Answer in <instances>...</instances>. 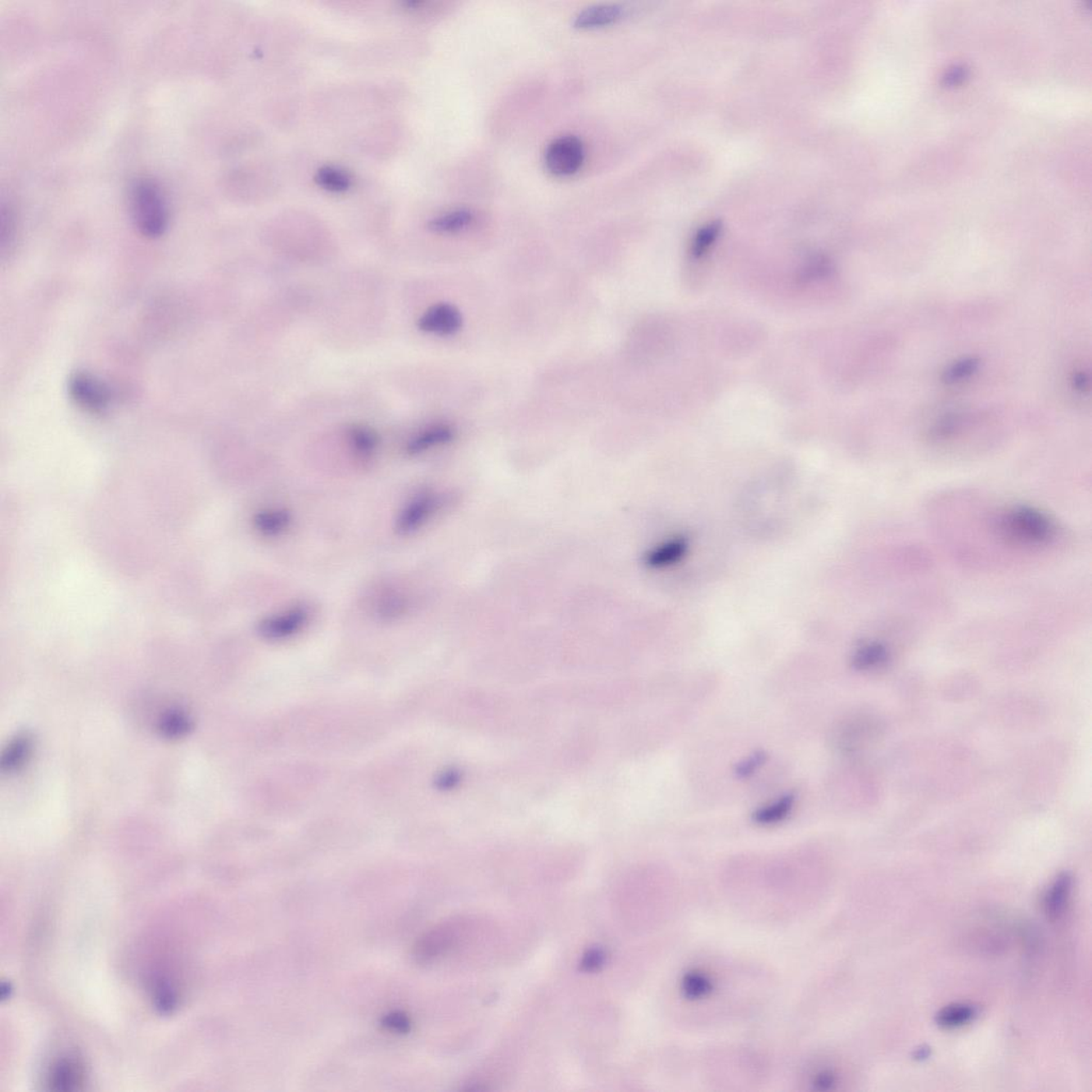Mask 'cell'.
Listing matches in <instances>:
<instances>
[{"label": "cell", "mask_w": 1092, "mask_h": 1092, "mask_svg": "<svg viewBox=\"0 0 1092 1092\" xmlns=\"http://www.w3.org/2000/svg\"><path fill=\"white\" fill-rule=\"evenodd\" d=\"M995 530L1007 544L1021 548H1040L1056 535L1054 521L1035 507L1017 505L999 514Z\"/></svg>", "instance_id": "cell-1"}, {"label": "cell", "mask_w": 1092, "mask_h": 1092, "mask_svg": "<svg viewBox=\"0 0 1092 1092\" xmlns=\"http://www.w3.org/2000/svg\"><path fill=\"white\" fill-rule=\"evenodd\" d=\"M130 210L137 228L146 237H160L167 230V202L163 190L151 179H138L133 185L130 189Z\"/></svg>", "instance_id": "cell-2"}, {"label": "cell", "mask_w": 1092, "mask_h": 1092, "mask_svg": "<svg viewBox=\"0 0 1092 1092\" xmlns=\"http://www.w3.org/2000/svg\"><path fill=\"white\" fill-rule=\"evenodd\" d=\"M544 158L546 168L552 174H575L584 161L583 141L575 136L559 137L548 144Z\"/></svg>", "instance_id": "cell-3"}, {"label": "cell", "mask_w": 1092, "mask_h": 1092, "mask_svg": "<svg viewBox=\"0 0 1092 1092\" xmlns=\"http://www.w3.org/2000/svg\"><path fill=\"white\" fill-rule=\"evenodd\" d=\"M69 393L74 403L91 413H102L111 404L109 387L91 373H74L69 380Z\"/></svg>", "instance_id": "cell-4"}, {"label": "cell", "mask_w": 1092, "mask_h": 1092, "mask_svg": "<svg viewBox=\"0 0 1092 1092\" xmlns=\"http://www.w3.org/2000/svg\"><path fill=\"white\" fill-rule=\"evenodd\" d=\"M444 503L445 499L439 493L427 491L415 495L397 517L398 534L410 535L418 530L441 510Z\"/></svg>", "instance_id": "cell-5"}, {"label": "cell", "mask_w": 1092, "mask_h": 1092, "mask_svg": "<svg viewBox=\"0 0 1092 1092\" xmlns=\"http://www.w3.org/2000/svg\"><path fill=\"white\" fill-rule=\"evenodd\" d=\"M309 621V609L305 606H295L280 614L264 618L257 626V632L266 640H284L300 633Z\"/></svg>", "instance_id": "cell-6"}, {"label": "cell", "mask_w": 1092, "mask_h": 1092, "mask_svg": "<svg viewBox=\"0 0 1092 1092\" xmlns=\"http://www.w3.org/2000/svg\"><path fill=\"white\" fill-rule=\"evenodd\" d=\"M463 326V314L450 303H436L418 320L419 330L440 336H454Z\"/></svg>", "instance_id": "cell-7"}, {"label": "cell", "mask_w": 1092, "mask_h": 1092, "mask_svg": "<svg viewBox=\"0 0 1092 1092\" xmlns=\"http://www.w3.org/2000/svg\"><path fill=\"white\" fill-rule=\"evenodd\" d=\"M453 929L450 926L431 930L417 940L413 949V957L417 963L427 964L441 956L450 949L453 942Z\"/></svg>", "instance_id": "cell-8"}, {"label": "cell", "mask_w": 1092, "mask_h": 1092, "mask_svg": "<svg viewBox=\"0 0 1092 1092\" xmlns=\"http://www.w3.org/2000/svg\"><path fill=\"white\" fill-rule=\"evenodd\" d=\"M84 1070L76 1056H65L52 1066L48 1085L54 1090H79L83 1083Z\"/></svg>", "instance_id": "cell-9"}, {"label": "cell", "mask_w": 1092, "mask_h": 1092, "mask_svg": "<svg viewBox=\"0 0 1092 1092\" xmlns=\"http://www.w3.org/2000/svg\"><path fill=\"white\" fill-rule=\"evenodd\" d=\"M1073 889V878L1069 873H1063L1052 882L1045 895L1044 907L1046 917L1058 921L1068 908Z\"/></svg>", "instance_id": "cell-10"}, {"label": "cell", "mask_w": 1092, "mask_h": 1092, "mask_svg": "<svg viewBox=\"0 0 1092 1092\" xmlns=\"http://www.w3.org/2000/svg\"><path fill=\"white\" fill-rule=\"evenodd\" d=\"M454 438L456 431L452 426L435 425L411 439L406 447V452L410 456H417L436 447L447 445L452 443Z\"/></svg>", "instance_id": "cell-11"}, {"label": "cell", "mask_w": 1092, "mask_h": 1092, "mask_svg": "<svg viewBox=\"0 0 1092 1092\" xmlns=\"http://www.w3.org/2000/svg\"><path fill=\"white\" fill-rule=\"evenodd\" d=\"M623 14L625 9L619 5H595L581 10L573 24L577 28L603 27L616 23Z\"/></svg>", "instance_id": "cell-12"}, {"label": "cell", "mask_w": 1092, "mask_h": 1092, "mask_svg": "<svg viewBox=\"0 0 1092 1092\" xmlns=\"http://www.w3.org/2000/svg\"><path fill=\"white\" fill-rule=\"evenodd\" d=\"M685 552V541H683L682 539H679V540L675 539V540L665 542V544L652 548L644 556V563L652 569L665 568V566L679 562L684 556Z\"/></svg>", "instance_id": "cell-13"}, {"label": "cell", "mask_w": 1092, "mask_h": 1092, "mask_svg": "<svg viewBox=\"0 0 1092 1092\" xmlns=\"http://www.w3.org/2000/svg\"><path fill=\"white\" fill-rule=\"evenodd\" d=\"M291 523V513L285 509H266L257 512L253 524L259 533L274 537L284 533Z\"/></svg>", "instance_id": "cell-14"}, {"label": "cell", "mask_w": 1092, "mask_h": 1092, "mask_svg": "<svg viewBox=\"0 0 1092 1092\" xmlns=\"http://www.w3.org/2000/svg\"><path fill=\"white\" fill-rule=\"evenodd\" d=\"M475 220L473 211L468 210H456L449 211L440 216L433 218L429 222V230L438 232V234H454L470 227Z\"/></svg>", "instance_id": "cell-15"}, {"label": "cell", "mask_w": 1092, "mask_h": 1092, "mask_svg": "<svg viewBox=\"0 0 1092 1092\" xmlns=\"http://www.w3.org/2000/svg\"><path fill=\"white\" fill-rule=\"evenodd\" d=\"M977 1016V1007L970 1004L957 1003L940 1010L936 1016V1022L939 1027L954 1030L972 1022Z\"/></svg>", "instance_id": "cell-16"}, {"label": "cell", "mask_w": 1092, "mask_h": 1092, "mask_svg": "<svg viewBox=\"0 0 1092 1092\" xmlns=\"http://www.w3.org/2000/svg\"><path fill=\"white\" fill-rule=\"evenodd\" d=\"M31 751V738L28 735H19L14 738L2 753V768L3 771L19 770L24 766Z\"/></svg>", "instance_id": "cell-17"}, {"label": "cell", "mask_w": 1092, "mask_h": 1092, "mask_svg": "<svg viewBox=\"0 0 1092 1092\" xmlns=\"http://www.w3.org/2000/svg\"><path fill=\"white\" fill-rule=\"evenodd\" d=\"M795 796L787 794L778 799V801L770 803L757 810L755 813V822L760 825H774L783 822L794 808Z\"/></svg>", "instance_id": "cell-18"}, {"label": "cell", "mask_w": 1092, "mask_h": 1092, "mask_svg": "<svg viewBox=\"0 0 1092 1092\" xmlns=\"http://www.w3.org/2000/svg\"><path fill=\"white\" fill-rule=\"evenodd\" d=\"M348 438L352 449L359 457H372L378 449V435L366 426L355 425L349 429Z\"/></svg>", "instance_id": "cell-19"}, {"label": "cell", "mask_w": 1092, "mask_h": 1092, "mask_svg": "<svg viewBox=\"0 0 1092 1092\" xmlns=\"http://www.w3.org/2000/svg\"><path fill=\"white\" fill-rule=\"evenodd\" d=\"M315 181L322 188L336 193L347 192L352 184L348 172L334 165L320 168L315 175Z\"/></svg>", "instance_id": "cell-20"}, {"label": "cell", "mask_w": 1092, "mask_h": 1092, "mask_svg": "<svg viewBox=\"0 0 1092 1092\" xmlns=\"http://www.w3.org/2000/svg\"><path fill=\"white\" fill-rule=\"evenodd\" d=\"M889 657L887 648L882 643H869L855 652L854 665L857 669H871L884 664Z\"/></svg>", "instance_id": "cell-21"}, {"label": "cell", "mask_w": 1092, "mask_h": 1092, "mask_svg": "<svg viewBox=\"0 0 1092 1092\" xmlns=\"http://www.w3.org/2000/svg\"><path fill=\"white\" fill-rule=\"evenodd\" d=\"M160 730L165 738H179L192 730V721L187 715L179 711H171L165 714L160 724Z\"/></svg>", "instance_id": "cell-22"}, {"label": "cell", "mask_w": 1092, "mask_h": 1092, "mask_svg": "<svg viewBox=\"0 0 1092 1092\" xmlns=\"http://www.w3.org/2000/svg\"><path fill=\"white\" fill-rule=\"evenodd\" d=\"M408 607L407 597L401 593H390L383 595L377 606V612L384 620L397 619L406 614Z\"/></svg>", "instance_id": "cell-23"}, {"label": "cell", "mask_w": 1092, "mask_h": 1092, "mask_svg": "<svg viewBox=\"0 0 1092 1092\" xmlns=\"http://www.w3.org/2000/svg\"><path fill=\"white\" fill-rule=\"evenodd\" d=\"M981 361L977 358H965L950 365L943 373V381L946 384L963 382L977 372Z\"/></svg>", "instance_id": "cell-24"}, {"label": "cell", "mask_w": 1092, "mask_h": 1092, "mask_svg": "<svg viewBox=\"0 0 1092 1092\" xmlns=\"http://www.w3.org/2000/svg\"><path fill=\"white\" fill-rule=\"evenodd\" d=\"M720 232V224L717 222L706 225L697 232L692 245V253L695 257L703 255L716 241Z\"/></svg>", "instance_id": "cell-25"}, {"label": "cell", "mask_w": 1092, "mask_h": 1092, "mask_svg": "<svg viewBox=\"0 0 1092 1092\" xmlns=\"http://www.w3.org/2000/svg\"><path fill=\"white\" fill-rule=\"evenodd\" d=\"M382 1027L390 1033L404 1035L411 1031L412 1023L410 1018L400 1011L387 1013L382 1019Z\"/></svg>", "instance_id": "cell-26"}, {"label": "cell", "mask_w": 1092, "mask_h": 1092, "mask_svg": "<svg viewBox=\"0 0 1092 1092\" xmlns=\"http://www.w3.org/2000/svg\"><path fill=\"white\" fill-rule=\"evenodd\" d=\"M605 961V954L601 949H593L588 950L581 961V970L586 972H593L598 970L603 965Z\"/></svg>", "instance_id": "cell-27"}, {"label": "cell", "mask_w": 1092, "mask_h": 1092, "mask_svg": "<svg viewBox=\"0 0 1092 1092\" xmlns=\"http://www.w3.org/2000/svg\"><path fill=\"white\" fill-rule=\"evenodd\" d=\"M1072 384L1074 389L1084 393L1085 390H1090V377L1086 372H1077L1073 377Z\"/></svg>", "instance_id": "cell-28"}, {"label": "cell", "mask_w": 1092, "mask_h": 1092, "mask_svg": "<svg viewBox=\"0 0 1092 1092\" xmlns=\"http://www.w3.org/2000/svg\"><path fill=\"white\" fill-rule=\"evenodd\" d=\"M928 1055H929V1049H922V1051H921V1049H918V1053H917V1055H915V1058H927Z\"/></svg>", "instance_id": "cell-29"}]
</instances>
